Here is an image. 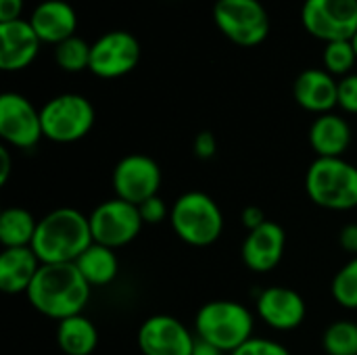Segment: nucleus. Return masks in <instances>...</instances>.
Wrapping results in <instances>:
<instances>
[{
  "label": "nucleus",
  "instance_id": "nucleus-1",
  "mask_svg": "<svg viewBox=\"0 0 357 355\" xmlns=\"http://www.w3.org/2000/svg\"><path fill=\"white\" fill-rule=\"evenodd\" d=\"M90 291L75 264H42L25 295L36 312L61 322L84 312Z\"/></svg>",
  "mask_w": 357,
  "mask_h": 355
},
{
  "label": "nucleus",
  "instance_id": "nucleus-2",
  "mask_svg": "<svg viewBox=\"0 0 357 355\" xmlns=\"http://www.w3.org/2000/svg\"><path fill=\"white\" fill-rule=\"evenodd\" d=\"M92 243L88 216L73 207H59L38 220L31 249L42 264H75Z\"/></svg>",
  "mask_w": 357,
  "mask_h": 355
},
{
  "label": "nucleus",
  "instance_id": "nucleus-3",
  "mask_svg": "<svg viewBox=\"0 0 357 355\" xmlns=\"http://www.w3.org/2000/svg\"><path fill=\"white\" fill-rule=\"evenodd\" d=\"M255 318L249 308L238 301L218 299L205 303L195 318L197 337L215 345L224 354L236 352L253 339Z\"/></svg>",
  "mask_w": 357,
  "mask_h": 355
},
{
  "label": "nucleus",
  "instance_id": "nucleus-4",
  "mask_svg": "<svg viewBox=\"0 0 357 355\" xmlns=\"http://www.w3.org/2000/svg\"><path fill=\"white\" fill-rule=\"evenodd\" d=\"M305 190L312 203L322 209H356L357 167L343 157H316L305 174Z\"/></svg>",
  "mask_w": 357,
  "mask_h": 355
},
{
  "label": "nucleus",
  "instance_id": "nucleus-5",
  "mask_svg": "<svg viewBox=\"0 0 357 355\" xmlns=\"http://www.w3.org/2000/svg\"><path fill=\"white\" fill-rule=\"evenodd\" d=\"M169 224L182 243L190 247H209L224 232V213L209 195L188 190L172 205Z\"/></svg>",
  "mask_w": 357,
  "mask_h": 355
},
{
  "label": "nucleus",
  "instance_id": "nucleus-6",
  "mask_svg": "<svg viewBox=\"0 0 357 355\" xmlns=\"http://www.w3.org/2000/svg\"><path fill=\"white\" fill-rule=\"evenodd\" d=\"M44 138L56 144H71L88 136L94 126L92 103L75 92L56 94L40 109Z\"/></svg>",
  "mask_w": 357,
  "mask_h": 355
},
{
  "label": "nucleus",
  "instance_id": "nucleus-7",
  "mask_svg": "<svg viewBox=\"0 0 357 355\" xmlns=\"http://www.w3.org/2000/svg\"><path fill=\"white\" fill-rule=\"evenodd\" d=\"M213 21L241 48H255L270 36V15L259 0H215Z\"/></svg>",
  "mask_w": 357,
  "mask_h": 355
},
{
  "label": "nucleus",
  "instance_id": "nucleus-8",
  "mask_svg": "<svg viewBox=\"0 0 357 355\" xmlns=\"http://www.w3.org/2000/svg\"><path fill=\"white\" fill-rule=\"evenodd\" d=\"M301 23L324 44L351 40L357 31V0H305Z\"/></svg>",
  "mask_w": 357,
  "mask_h": 355
},
{
  "label": "nucleus",
  "instance_id": "nucleus-9",
  "mask_svg": "<svg viewBox=\"0 0 357 355\" xmlns=\"http://www.w3.org/2000/svg\"><path fill=\"white\" fill-rule=\"evenodd\" d=\"M88 220H90L92 241L115 251L119 247L130 245L144 226L138 205L117 197L94 207Z\"/></svg>",
  "mask_w": 357,
  "mask_h": 355
},
{
  "label": "nucleus",
  "instance_id": "nucleus-10",
  "mask_svg": "<svg viewBox=\"0 0 357 355\" xmlns=\"http://www.w3.org/2000/svg\"><path fill=\"white\" fill-rule=\"evenodd\" d=\"M140 63V42L126 29H113L92 42L90 73L100 80H117L134 71Z\"/></svg>",
  "mask_w": 357,
  "mask_h": 355
},
{
  "label": "nucleus",
  "instance_id": "nucleus-11",
  "mask_svg": "<svg viewBox=\"0 0 357 355\" xmlns=\"http://www.w3.org/2000/svg\"><path fill=\"white\" fill-rule=\"evenodd\" d=\"M0 138L6 146L19 151H29L44 138L40 109L19 92L0 96Z\"/></svg>",
  "mask_w": 357,
  "mask_h": 355
},
{
  "label": "nucleus",
  "instance_id": "nucleus-12",
  "mask_svg": "<svg viewBox=\"0 0 357 355\" xmlns=\"http://www.w3.org/2000/svg\"><path fill=\"white\" fill-rule=\"evenodd\" d=\"M111 184L117 199L140 205L151 197L159 195L161 167L153 157L142 153H132L117 161V165L113 167Z\"/></svg>",
  "mask_w": 357,
  "mask_h": 355
},
{
  "label": "nucleus",
  "instance_id": "nucleus-13",
  "mask_svg": "<svg viewBox=\"0 0 357 355\" xmlns=\"http://www.w3.org/2000/svg\"><path fill=\"white\" fill-rule=\"evenodd\" d=\"M197 337L174 316L157 314L138 328V347L142 355H192Z\"/></svg>",
  "mask_w": 357,
  "mask_h": 355
},
{
  "label": "nucleus",
  "instance_id": "nucleus-14",
  "mask_svg": "<svg viewBox=\"0 0 357 355\" xmlns=\"http://www.w3.org/2000/svg\"><path fill=\"white\" fill-rule=\"evenodd\" d=\"M255 312L264 324L274 331L287 333L303 324L307 305L305 299L289 287H268L255 301Z\"/></svg>",
  "mask_w": 357,
  "mask_h": 355
},
{
  "label": "nucleus",
  "instance_id": "nucleus-15",
  "mask_svg": "<svg viewBox=\"0 0 357 355\" xmlns=\"http://www.w3.org/2000/svg\"><path fill=\"white\" fill-rule=\"evenodd\" d=\"M287 247V232L280 224L268 220L264 226L251 230L241 247L243 264L257 274L272 272L284 255Z\"/></svg>",
  "mask_w": 357,
  "mask_h": 355
},
{
  "label": "nucleus",
  "instance_id": "nucleus-16",
  "mask_svg": "<svg viewBox=\"0 0 357 355\" xmlns=\"http://www.w3.org/2000/svg\"><path fill=\"white\" fill-rule=\"evenodd\" d=\"M42 40L33 31L29 19H17L0 23V69L21 71L29 67L38 52Z\"/></svg>",
  "mask_w": 357,
  "mask_h": 355
},
{
  "label": "nucleus",
  "instance_id": "nucleus-17",
  "mask_svg": "<svg viewBox=\"0 0 357 355\" xmlns=\"http://www.w3.org/2000/svg\"><path fill=\"white\" fill-rule=\"evenodd\" d=\"M293 96L295 103L310 113H333V109L339 107V80L326 69H305L295 77Z\"/></svg>",
  "mask_w": 357,
  "mask_h": 355
},
{
  "label": "nucleus",
  "instance_id": "nucleus-18",
  "mask_svg": "<svg viewBox=\"0 0 357 355\" xmlns=\"http://www.w3.org/2000/svg\"><path fill=\"white\" fill-rule=\"evenodd\" d=\"M29 23L42 44L56 46L67 38L75 36L77 13L67 0H44L31 10Z\"/></svg>",
  "mask_w": 357,
  "mask_h": 355
},
{
  "label": "nucleus",
  "instance_id": "nucleus-19",
  "mask_svg": "<svg viewBox=\"0 0 357 355\" xmlns=\"http://www.w3.org/2000/svg\"><path fill=\"white\" fill-rule=\"evenodd\" d=\"M42 262L31 247L2 249L0 253V291L6 295L27 293L36 274L40 272Z\"/></svg>",
  "mask_w": 357,
  "mask_h": 355
},
{
  "label": "nucleus",
  "instance_id": "nucleus-20",
  "mask_svg": "<svg viewBox=\"0 0 357 355\" xmlns=\"http://www.w3.org/2000/svg\"><path fill=\"white\" fill-rule=\"evenodd\" d=\"M307 138L316 157H343L351 146V126L337 113H324L314 119Z\"/></svg>",
  "mask_w": 357,
  "mask_h": 355
},
{
  "label": "nucleus",
  "instance_id": "nucleus-21",
  "mask_svg": "<svg viewBox=\"0 0 357 355\" xmlns=\"http://www.w3.org/2000/svg\"><path fill=\"white\" fill-rule=\"evenodd\" d=\"M75 266L90 287H107L119 274V259L115 249H109L98 243H92L79 255Z\"/></svg>",
  "mask_w": 357,
  "mask_h": 355
},
{
  "label": "nucleus",
  "instance_id": "nucleus-22",
  "mask_svg": "<svg viewBox=\"0 0 357 355\" xmlns=\"http://www.w3.org/2000/svg\"><path fill=\"white\" fill-rule=\"evenodd\" d=\"M56 345L65 355H90L98 345L96 326L84 316H71L56 326Z\"/></svg>",
  "mask_w": 357,
  "mask_h": 355
},
{
  "label": "nucleus",
  "instance_id": "nucleus-23",
  "mask_svg": "<svg viewBox=\"0 0 357 355\" xmlns=\"http://www.w3.org/2000/svg\"><path fill=\"white\" fill-rule=\"evenodd\" d=\"M38 220L23 207H6L0 213V243L4 249L31 247Z\"/></svg>",
  "mask_w": 357,
  "mask_h": 355
},
{
  "label": "nucleus",
  "instance_id": "nucleus-24",
  "mask_svg": "<svg viewBox=\"0 0 357 355\" xmlns=\"http://www.w3.org/2000/svg\"><path fill=\"white\" fill-rule=\"evenodd\" d=\"M90 50L92 44H88L79 36H71L54 46V63L67 73H79L84 69H90Z\"/></svg>",
  "mask_w": 357,
  "mask_h": 355
},
{
  "label": "nucleus",
  "instance_id": "nucleus-25",
  "mask_svg": "<svg viewBox=\"0 0 357 355\" xmlns=\"http://www.w3.org/2000/svg\"><path fill=\"white\" fill-rule=\"evenodd\" d=\"M326 355H357V324L351 320L333 322L322 335Z\"/></svg>",
  "mask_w": 357,
  "mask_h": 355
},
{
  "label": "nucleus",
  "instance_id": "nucleus-26",
  "mask_svg": "<svg viewBox=\"0 0 357 355\" xmlns=\"http://www.w3.org/2000/svg\"><path fill=\"white\" fill-rule=\"evenodd\" d=\"M322 61H324V69L331 75H335V77L349 75L357 63V52L351 40H339V42L324 44Z\"/></svg>",
  "mask_w": 357,
  "mask_h": 355
},
{
  "label": "nucleus",
  "instance_id": "nucleus-27",
  "mask_svg": "<svg viewBox=\"0 0 357 355\" xmlns=\"http://www.w3.org/2000/svg\"><path fill=\"white\" fill-rule=\"evenodd\" d=\"M331 293L345 310H357V257H351L333 278Z\"/></svg>",
  "mask_w": 357,
  "mask_h": 355
},
{
  "label": "nucleus",
  "instance_id": "nucleus-28",
  "mask_svg": "<svg viewBox=\"0 0 357 355\" xmlns=\"http://www.w3.org/2000/svg\"><path fill=\"white\" fill-rule=\"evenodd\" d=\"M230 355H291V352L282 343H278V341L253 337V339H249L245 345H241L236 352H232Z\"/></svg>",
  "mask_w": 357,
  "mask_h": 355
},
{
  "label": "nucleus",
  "instance_id": "nucleus-29",
  "mask_svg": "<svg viewBox=\"0 0 357 355\" xmlns=\"http://www.w3.org/2000/svg\"><path fill=\"white\" fill-rule=\"evenodd\" d=\"M339 107L345 113L357 115V73H349L339 80Z\"/></svg>",
  "mask_w": 357,
  "mask_h": 355
},
{
  "label": "nucleus",
  "instance_id": "nucleus-30",
  "mask_svg": "<svg viewBox=\"0 0 357 355\" xmlns=\"http://www.w3.org/2000/svg\"><path fill=\"white\" fill-rule=\"evenodd\" d=\"M138 209H140V216H142V222H144V224L157 226V224L165 222V218H169V209H167L165 201H163L159 195H157V197H151V199L144 201V203H140Z\"/></svg>",
  "mask_w": 357,
  "mask_h": 355
},
{
  "label": "nucleus",
  "instance_id": "nucleus-31",
  "mask_svg": "<svg viewBox=\"0 0 357 355\" xmlns=\"http://www.w3.org/2000/svg\"><path fill=\"white\" fill-rule=\"evenodd\" d=\"M192 153L201 161L213 159L215 153H218V138L213 136V132H209V130L199 132L195 136V140H192Z\"/></svg>",
  "mask_w": 357,
  "mask_h": 355
},
{
  "label": "nucleus",
  "instance_id": "nucleus-32",
  "mask_svg": "<svg viewBox=\"0 0 357 355\" xmlns=\"http://www.w3.org/2000/svg\"><path fill=\"white\" fill-rule=\"evenodd\" d=\"M241 222H243V226L251 232V230H255V228L264 226V224L268 222V218H266V213H264V209H261V207H257V205H249V207H245V209H243V213H241Z\"/></svg>",
  "mask_w": 357,
  "mask_h": 355
},
{
  "label": "nucleus",
  "instance_id": "nucleus-33",
  "mask_svg": "<svg viewBox=\"0 0 357 355\" xmlns=\"http://www.w3.org/2000/svg\"><path fill=\"white\" fill-rule=\"evenodd\" d=\"M23 0H0V23H8V21H17L23 19Z\"/></svg>",
  "mask_w": 357,
  "mask_h": 355
},
{
  "label": "nucleus",
  "instance_id": "nucleus-34",
  "mask_svg": "<svg viewBox=\"0 0 357 355\" xmlns=\"http://www.w3.org/2000/svg\"><path fill=\"white\" fill-rule=\"evenodd\" d=\"M339 243L343 247V251L351 253L354 257H357V224H347L343 226L341 234H339Z\"/></svg>",
  "mask_w": 357,
  "mask_h": 355
},
{
  "label": "nucleus",
  "instance_id": "nucleus-35",
  "mask_svg": "<svg viewBox=\"0 0 357 355\" xmlns=\"http://www.w3.org/2000/svg\"><path fill=\"white\" fill-rule=\"evenodd\" d=\"M10 167H13V159H10V151L6 144L0 146V186H4L8 182L10 176Z\"/></svg>",
  "mask_w": 357,
  "mask_h": 355
},
{
  "label": "nucleus",
  "instance_id": "nucleus-36",
  "mask_svg": "<svg viewBox=\"0 0 357 355\" xmlns=\"http://www.w3.org/2000/svg\"><path fill=\"white\" fill-rule=\"evenodd\" d=\"M192 355H224V352L218 349L215 345H211V343H207V341H203V339L197 337V343H195Z\"/></svg>",
  "mask_w": 357,
  "mask_h": 355
},
{
  "label": "nucleus",
  "instance_id": "nucleus-37",
  "mask_svg": "<svg viewBox=\"0 0 357 355\" xmlns=\"http://www.w3.org/2000/svg\"><path fill=\"white\" fill-rule=\"evenodd\" d=\"M351 44H354V48H356V52H357V31H356V36L351 38Z\"/></svg>",
  "mask_w": 357,
  "mask_h": 355
}]
</instances>
